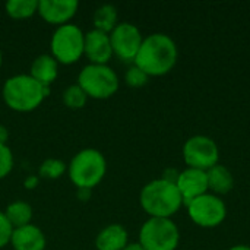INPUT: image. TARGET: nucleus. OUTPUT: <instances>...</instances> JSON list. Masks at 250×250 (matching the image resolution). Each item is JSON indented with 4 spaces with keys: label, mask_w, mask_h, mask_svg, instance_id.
I'll use <instances>...</instances> for the list:
<instances>
[{
    "label": "nucleus",
    "mask_w": 250,
    "mask_h": 250,
    "mask_svg": "<svg viewBox=\"0 0 250 250\" xmlns=\"http://www.w3.org/2000/svg\"><path fill=\"white\" fill-rule=\"evenodd\" d=\"M48 94L50 88L42 86L32 76H29V73H21L7 78L1 88L4 104L16 113L34 111L42 104Z\"/></svg>",
    "instance_id": "nucleus-2"
},
{
    "label": "nucleus",
    "mask_w": 250,
    "mask_h": 250,
    "mask_svg": "<svg viewBox=\"0 0 250 250\" xmlns=\"http://www.w3.org/2000/svg\"><path fill=\"white\" fill-rule=\"evenodd\" d=\"M1 64H3V54H1V50H0V67H1Z\"/></svg>",
    "instance_id": "nucleus-31"
},
{
    "label": "nucleus",
    "mask_w": 250,
    "mask_h": 250,
    "mask_svg": "<svg viewBox=\"0 0 250 250\" xmlns=\"http://www.w3.org/2000/svg\"><path fill=\"white\" fill-rule=\"evenodd\" d=\"M179 50L174 40L163 32H155L144 38L138 56L133 62L149 78L164 76L177 63Z\"/></svg>",
    "instance_id": "nucleus-1"
},
{
    "label": "nucleus",
    "mask_w": 250,
    "mask_h": 250,
    "mask_svg": "<svg viewBox=\"0 0 250 250\" xmlns=\"http://www.w3.org/2000/svg\"><path fill=\"white\" fill-rule=\"evenodd\" d=\"M3 212H4L7 221L10 223V226L13 227V230L23 227V226H28V224H32L34 211L28 202L13 201L6 207V209Z\"/></svg>",
    "instance_id": "nucleus-18"
},
{
    "label": "nucleus",
    "mask_w": 250,
    "mask_h": 250,
    "mask_svg": "<svg viewBox=\"0 0 250 250\" xmlns=\"http://www.w3.org/2000/svg\"><path fill=\"white\" fill-rule=\"evenodd\" d=\"M88 98L107 100L113 97L120 86L117 73L108 64H86L78 75L76 82Z\"/></svg>",
    "instance_id": "nucleus-5"
},
{
    "label": "nucleus",
    "mask_w": 250,
    "mask_h": 250,
    "mask_svg": "<svg viewBox=\"0 0 250 250\" xmlns=\"http://www.w3.org/2000/svg\"><path fill=\"white\" fill-rule=\"evenodd\" d=\"M183 160L189 168L208 171L218 164L220 149L217 142L205 135H196L189 138L183 145Z\"/></svg>",
    "instance_id": "nucleus-9"
},
{
    "label": "nucleus",
    "mask_w": 250,
    "mask_h": 250,
    "mask_svg": "<svg viewBox=\"0 0 250 250\" xmlns=\"http://www.w3.org/2000/svg\"><path fill=\"white\" fill-rule=\"evenodd\" d=\"M129 243L127 230L120 224L104 227L95 237L97 250H123Z\"/></svg>",
    "instance_id": "nucleus-16"
},
{
    "label": "nucleus",
    "mask_w": 250,
    "mask_h": 250,
    "mask_svg": "<svg viewBox=\"0 0 250 250\" xmlns=\"http://www.w3.org/2000/svg\"><path fill=\"white\" fill-rule=\"evenodd\" d=\"M4 10L12 19H29L38 12V0H9L4 4Z\"/></svg>",
    "instance_id": "nucleus-20"
},
{
    "label": "nucleus",
    "mask_w": 250,
    "mask_h": 250,
    "mask_svg": "<svg viewBox=\"0 0 250 250\" xmlns=\"http://www.w3.org/2000/svg\"><path fill=\"white\" fill-rule=\"evenodd\" d=\"M91 193H92V190H89V189H78V198H79L81 201L89 199Z\"/></svg>",
    "instance_id": "nucleus-28"
},
{
    "label": "nucleus",
    "mask_w": 250,
    "mask_h": 250,
    "mask_svg": "<svg viewBox=\"0 0 250 250\" xmlns=\"http://www.w3.org/2000/svg\"><path fill=\"white\" fill-rule=\"evenodd\" d=\"M38 183H40V177L35 176V174H29V176L23 180V186H25L28 190L35 189V188L38 186Z\"/></svg>",
    "instance_id": "nucleus-26"
},
{
    "label": "nucleus",
    "mask_w": 250,
    "mask_h": 250,
    "mask_svg": "<svg viewBox=\"0 0 250 250\" xmlns=\"http://www.w3.org/2000/svg\"><path fill=\"white\" fill-rule=\"evenodd\" d=\"M85 32L75 23L57 26L50 40V54L59 64H73L83 56Z\"/></svg>",
    "instance_id": "nucleus-6"
},
{
    "label": "nucleus",
    "mask_w": 250,
    "mask_h": 250,
    "mask_svg": "<svg viewBox=\"0 0 250 250\" xmlns=\"http://www.w3.org/2000/svg\"><path fill=\"white\" fill-rule=\"evenodd\" d=\"M123 250H145V249L139 245V242H136V243H127V246H126Z\"/></svg>",
    "instance_id": "nucleus-29"
},
{
    "label": "nucleus",
    "mask_w": 250,
    "mask_h": 250,
    "mask_svg": "<svg viewBox=\"0 0 250 250\" xmlns=\"http://www.w3.org/2000/svg\"><path fill=\"white\" fill-rule=\"evenodd\" d=\"M13 154L9 145H0V180L6 179L13 170Z\"/></svg>",
    "instance_id": "nucleus-24"
},
{
    "label": "nucleus",
    "mask_w": 250,
    "mask_h": 250,
    "mask_svg": "<svg viewBox=\"0 0 250 250\" xmlns=\"http://www.w3.org/2000/svg\"><path fill=\"white\" fill-rule=\"evenodd\" d=\"M94 29L110 34L119 23V13L113 4H101L92 16Z\"/></svg>",
    "instance_id": "nucleus-19"
},
{
    "label": "nucleus",
    "mask_w": 250,
    "mask_h": 250,
    "mask_svg": "<svg viewBox=\"0 0 250 250\" xmlns=\"http://www.w3.org/2000/svg\"><path fill=\"white\" fill-rule=\"evenodd\" d=\"M148 81H149V76L133 63L125 73V82L130 88H142L148 83Z\"/></svg>",
    "instance_id": "nucleus-23"
},
{
    "label": "nucleus",
    "mask_w": 250,
    "mask_h": 250,
    "mask_svg": "<svg viewBox=\"0 0 250 250\" xmlns=\"http://www.w3.org/2000/svg\"><path fill=\"white\" fill-rule=\"evenodd\" d=\"M207 179H208V189L217 196L227 195L234 188V177L231 171L221 164L211 167L207 171Z\"/></svg>",
    "instance_id": "nucleus-17"
},
{
    "label": "nucleus",
    "mask_w": 250,
    "mask_h": 250,
    "mask_svg": "<svg viewBox=\"0 0 250 250\" xmlns=\"http://www.w3.org/2000/svg\"><path fill=\"white\" fill-rule=\"evenodd\" d=\"M10 246L13 250H45L47 237L40 227L28 224L13 230Z\"/></svg>",
    "instance_id": "nucleus-14"
},
{
    "label": "nucleus",
    "mask_w": 250,
    "mask_h": 250,
    "mask_svg": "<svg viewBox=\"0 0 250 250\" xmlns=\"http://www.w3.org/2000/svg\"><path fill=\"white\" fill-rule=\"evenodd\" d=\"M79 9V3L76 0H38V12L40 18L57 26L70 23Z\"/></svg>",
    "instance_id": "nucleus-11"
},
{
    "label": "nucleus",
    "mask_w": 250,
    "mask_h": 250,
    "mask_svg": "<svg viewBox=\"0 0 250 250\" xmlns=\"http://www.w3.org/2000/svg\"><path fill=\"white\" fill-rule=\"evenodd\" d=\"M176 186L182 195L183 205H188L193 199L208 193V179L207 171L196 170V168H186L179 173L176 180Z\"/></svg>",
    "instance_id": "nucleus-12"
},
{
    "label": "nucleus",
    "mask_w": 250,
    "mask_h": 250,
    "mask_svg": "<svg viewBox=\"0 0 250 250\" xmlns=\"http://www.w3.org/2000/svg\"><path fill=\"white\" fill-rule=\"evenodd\" d=\"M86 101H88V97L78 83L70 85L63 91V104L70 110L83 108Z\"/></svg>",
    "instance_id": "nucleus-22"
},
{
    "label": "nucleus",
    "mask_w": 250,
    "mask_h": 250,
    "mask_svg": "<svg viewBox=\"0 0 250 250\" xmlns=\"http://www.w3.org/2000/svg\"><path fill=\"white\" fill-rule=\"evenodd\" d=\"M59 63L51 54H40L34 59L29 67V76H32L42 86L50 88V85L59 78Z\"/></svg>",
    "instance_id": "nucleus-15"
},
{
    "label": "nucleus",
    "mask_w": 250,
    "mask_h": 250,
    "mask_svg": "<svg viewBox=\"0 0 250 250\" xmlns=\"http://www.w3.org/2000/svg\"><path fill=\"white\" fill-rule=\"evenodd\" d=\"M9 130L4 125H0V145H7V141H9Z\"/></svg>",
    "instance_id": "nucleus-27"
},
{
    "label": "nucleus",
    "mask_w": 250,
    "mask_h": 250,
    "mask_svg": "<svg viewBox=\"0 0 250 250\" xmlns=\"http://www.w3.org/2000/svg\"><path fill=\"white\" fill-rule=\"evenodd\" d=\"M139 204L149 218H171L182 208L183 199L176 183L157 179L142 188Z\"/></svg>",
    "instance_id": "nucleus-3"
},
{
    "label": "nucleus",
    "mask_w": 250,
    "mask_h": 250,
    "mask_svg": "<svg viewBox=\"0 0 250 250\" xmlns=\"http://www.w3.org/2000/svg\"><path fill=\"white\" fill-rule=\"evenodd\" d=\"M83 56L89 60L91 64H108V62L114 56L110 35L94 28L85 32Z\"/></svg>",
    "instance_id": "nucleus-13"
},
{
    "label": "nucleus",
    "mask_w": 250,
    "mask_h": 250,
    "mask_svg": "<svg viewBox=\"0 0 250 250\" xmlns=\"http://www.w3.org/2000/svg\"><path fill=\"white\" fill-rule=\"evenodd\" d=\"M108 35L113 54L123 62L133 63L144 41L139 28L130 22H119L117 26Z\"/></svg>",
    "instance_id": "nucleus-10"
},
{
    "label": "nucleus",
    "mask_w": 250,
    "mask_h": 250,
    "mask_svg": "<svg viewBox=\"0 0 250 250\" xmlns=\"http://www.w3.org/2000/svg\"><path fill=\"white\" fill-rule=\"evenodd\" d=\"M180 231L171 218H149L139 230V245L145 250H176Z\"/></svg>",
    "instance_id": "nucleus-7"
},
{
    "label": "nucleus",
    "mask_w": 250,
    "mask_h": 250,
    "mask_svg": "<svg viewBox=\"0 0 250 250\" xmlns=\"http://www.w3.org/2000/svg\"><path fill=\"white\" fill-rule=\"evenodd\" d=\"M229 250H250V246H248V245H236V246L230 248Z\"/></svg>",
    "instance_id": "nucleus-30"
},
{
    "label": "nucleus",
    "mask_w": 250,
    "mask_h": 250,
    "mask_svg": "<svg viewBox=\"0 0 250 250\" xmlns=\"http://www.w3.org/2000/svg\"><path fill=\"white\" fill-rule=\"evenodd\" d=\"M64 173H67V164L64 161L59 158H47L40 166L38 177L56 180V179H60Z\"/></svg>",
    "instance_id": "nucleus-21"
},
{
    "label": "nucleus",
    "mask_w": 250,
    "mask_h": 250,
    "mask_svg": "<svg viewBox=\"0 0 250 250\" xmlns=\"http://www.w3.org/2000/svg\"><path fill=\"white\" fill-rule=\"evenodd\" d=\"M12 233H13V227L7 221L4 212L0 211V249H3V248L10 245Z\"/></svg>",
    "instance_id": "nucleus-25"
},
{
    "label": "nucleus",
    "mask_w": 250,
    "mask_h": 250,
    "mask_svg": "<svg viewBox=\"0 0 250 250\" xmlns=\"http://www.w3.org/2000/svg\"><path fill=\"white\" fill-rule=\"evenodd\" d=\"M107 174V160L95 148L81 149L67 164V176L76 189L97 188Z\"/></svg>",
    "instance_id": "nucleus-4"
},
{
    "label": "nucleus",
    "mask_w": 250,
    "mask_h": 250,
    "mask_svg": "<svg viewBox=\"0 0 250 250\" xmlns=\"http://www.w3.org/2000/svg\"><path fill=\"white\" fill-rule=\"evenodd\" d=\"M189 218L202 229H215L224 223L227 217L226 202L214 195L205 193L186 205Z\"/></svg>",
    "instance_id": "nucleus-8"
}]
</instances>
